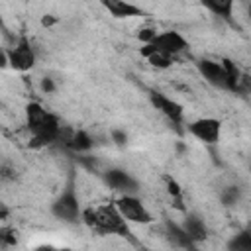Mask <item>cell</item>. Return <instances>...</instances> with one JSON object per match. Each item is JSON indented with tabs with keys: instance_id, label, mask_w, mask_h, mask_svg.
I'll list each match as a JSON object with an SVG mask.
<instances>
[{
	"instance_id": "6da1fadb",
	"label": "cell",
	"mask_w": 251,
	"mask_h": 251,
	"mask_svg": "<svg viewBox=\"0 0 251 251\" xmlns=\"http://www.w3.org/2000/svg\"><path fill=\"white\" fill-rule=\"evenodd\" d=\"M82 222L90 231L98 235H116V237L129 241L131 245H137V239L129 227V222L120 214L116 202L84 208Z\"/></svg>"
},
{
	"instance_id": "7a4b0ae2",
	"label": "cell",
	"mask_w": 251,
	"mask_h": 251,
	"mask_svg": "<svg viewBox=\"0 0 251 251\" xmlns=\"http://www.w3.org/2000/svg\"><path fill=\"white\" fill-rule=\"evenodd\" d=\"M25 126L31 135V145L35 147L61 141L65 131V127L61 126V120L39 102L25 104Z\"/></svg>"
},
{
	"instance_id": "3957f363",
	"label": "cell",
	"mask_w": 251,
	"mask_h": 251,
	"mask_svg": "<svg viewBox=\"0 0 251 251\" xmlns=\"http://www.w3.org/2000/svg\"><path fill=\"white\" fill-rule=\"evenodd\" d=\"M78 184H76V167L73 165L69 169L67 180L61 188V192L55 196V200L49 206V212L53 218H57L63 224H78L82 222V206L78 196Z\"/></svg>"
},
{
	"instance_id": "277c9868",
	"label": "cell",
	"mask_w": 251,
	"mask_h": 251,
	"mask_svg": "<svg viewBox=\"0 0 251 251\" xmlns=\"http://www.w3.org/2000/svg\"><path fill=\"white\" fill-rule=\"evenodd\" d=\"M6 53H8V61H10V67L14 71H20V73H27L33 69L35 65V49L29 41V37L25 33H22L16 43L12 47H4Z\"/></svg>"
},
{
	"instance_id": "5b68a950",
	"label": "cell",
	"mask_w": 251,
	"mask_h": 251,
	"mask_svg": "<svg viewBox=\"0 0 251 251\" xmlns=\"http://www.w3.org/2000/svg\"><path fill=\"white\" fill-rule=\"evenodd\" d=\"M116 206H118L120 214H122L129 224H141V226L153 224V214L147 210V206L143 204V200H141L137 194H124V196H118Z\"/></svg>"
},
{
	"instance_id": "8992f818",
	"label": "cell",
	"mask_w": 251,
	"mask_h": 251,
	"mask_svg": "<svg viewBox=\"0 0 251 251\" xmlns=\"http://www.w3.org/2000/svg\"><path fill=\"white\" fill-rule=\"evenodd\" d=\"M102 182L118 192L120 196L124 194H137L139 192V180L126 169H120V167H112V169H106L102 173Z\"/></svg>"
},
{
	"instance_id": "52a82bcc",
	"label": "cell",
	"mask_w": 251,
	"mask_h": 251,
	"mask_svg": "<svg viewBox=\"0 0 251 251\" xmlns=\"http://www.w3.org/2000/svg\"><path fill=\"white\" fill-rule=\"evenodd\" d=\"M186 131L204 145H218L222 137V122L218 118H198L186 124Z\"/></svg>"
},
{
	"instance_id": "ba28073f",
	"label": "cell",
	"mask_w": 251,
	"mask_h": 251,
	"mask_svg": "<svg viewBox=\"0 0 251 251\" xmlns=\"http://www.w3.org/2000/svg\"><path fill=\"white\" fill-rule=\"evenodd\" d=\"M149 102H151V106H153L163 118H167L173 126H180V124H182V120H184V108H182V104L176 102L175 98L167 96V94L161 92V90H151V92H149Z\"/></svg>"
},
{
	"instance_id": "9c48e42d",
	"label": "cell",
	"mask_w": 251,
	"mask_h": 251,
	"mask_svg": "<svg viewBox=\"0 0 251 251\" xmlns=\"http://www.w3.org/2000/svg\"><path fill=\"white\" fill-rule=\"evenodd\" d=\"M196 69L200 73V76L214 88L218 90H227L229 92V80L226 75V69L222 65V61H214V59H198Z\"/></svg>"
},
{
	"instance_id": "30bf717a",
	"label": "cell",
	"mask_w": 251,
	"mask_h": 251,
	"mask_svg": "<svg viewBox=\"0 0 251 251\" xmlns=\"http://www.w3.org/2000/svg\"><path fill=\"white\" fill-rule=\"evenodd\" d=\"M151 45H153L155 49L163 51V53L173 55V57H176V55H180V53H184V51L188 49V41H186V37H184L180 31H176V29H165V31H159V35L153 39Z\"/></svg>"
},
{
	"instance_id": "8fae6325",
	"label": "cell",
	"mask_w": 251,
	"mask_h": 251,
	"mask_svg": "<svg viewBox=\"0 0 251 251\" xmlns=\"http://www.w3.org/2000/svg\"><path fill=\"white\" fill-rule=\"evenodd\" d=\"M165 237H167V241L173 245V247H176V249H182V251H192L194 247H196V243L188 237V233L184 231V227H182V224H176V222H173V220H165Z\"/></svg>"
},
{
	"instance_id": "7c38bea8",
	"label": "cell",
	"mask_w": 251,
	"mask_h": 251,
	"mask_svg": "<svg viewBox=\"0 0 251 251\" xmlns=\"http://www.w3.org/2000/svg\"><path fill=\"white\" fill-rule=\"evenodd\" d=\"M182 227H184V231L188 233V237H190L196 245L208 239V226H206V222H204L198 214H194V212H184Z\"/></svg>"
},
{
	"instance_id": "4fadbf2b",
	"label": "cell",
	"mask_w": 251,
	"mask_h": 251,
	"mask_svg": "<svg viewBox=\"0 0 251 251\" xmlns=\"http://www.w3.org/2000/svg\"><path fill=\"white\" fill-rule=\"evenodd\" d=\"M139 53H141V57L149 63V67L159 69V71L171 69V67L175 65V61H176V57H173V55H169V53H163V51L155 49L151 43H149V45H141V47H139Z\"/></svg>"
},
{
	"instance_id": "5bb4252c",
	"label": "cell",
	"mask_w": 251,
	"mask_h": 251,
	"mask_svg": "<svg viewBox=\"0 0 251 251\" xmlns=\"http://www.w3.org/2000/svg\"><path fill=\"white\" fill-rule=\"evenodd\" d=\"M65 147L75 155H88L94 147V137L86 129H75L73 135L65 141Z\"/></svg>"
},
{
	"instance_id": "9a60e30c",
	"label": "cell",
	"mask_w": 251,
	"mask_h": 251,
	"mask_svg": "<svg viewBox=\"0 0 251 251\" xmlns=\"http://www.w3.org/2000/svg\"><path fill=\"white\" fill-rule=\"evenodd\" d=\"M102 8L106 12H110V16L114 18H133V16H143L145 12L131 4V2H126V0H102Z\"/></svg>"
},
{
	"instance_id": "2e32d148",
	"label": "cell",
	"mask_w": 251,
	"mask_h": 251,
	"mask_svg": "<svg viewBox=\"0 0 251 251\" xmlns=\"http://www.w3.org/2000/svg\"><path fill=\"white\" fill-rule=\"evenodd\" d=\"M202 6L216 18L227 22V24H233V8H235V2L233 0H204Z\"/></svg>"
},
{
	"instance_id": "e0dca14e",
	"label": "cell",
	"mask_w": 251,
	"mask_h": 251,
	"mask_svg": "<svg viewBox=\"0 0 251 251\" xmlns=\"http://www.w3.org/2000/svg\"><path fill=\"white\" fill-rule=\"evenodd\" d=\"M163 182H165V190L173 202V206L178 210V212H186L184 208V198H182V186L178 184L176 178H173L171 175H163Z\"/></svg>"
},
{
	"instance_id": "ac0fdd59",
	"label": "cell",
	"mask_w": 251,
	"mask_h": 251,
	"mask_svg": "<svg viewBox=\"0 0 251 251\" xmlns=\"http://www.w3.org/2000/svg\"><path fill=\"white\" fill-rule=\"evenodd\" d=\"M226 251H251V233L245 227L237 229L226 241Z\"/></svg>"
},
{
	"instance_id": "d6986e66",
	"label": "cell",
	"mask_w": 251,
	"mask_h": 251,
	"mask_svg": "<svg viewBox=\"0 0 251 251\" xmlns=\"http://www.w3.org/2000/svg\"><path fill=\"white\" fill-rule=\"evenodd\" d=\"M222 61V65H224V69H226V75H227V80H229V92H241V78H243V73L239 71V67L231 61V59H227V57H224V59H220Z\"/></svg>"
},
{
	"instance_id": "ffe728a7",
	"label": "cell",
	"mask_w": 251,
	"mask_h": 251,
	"mask_svg": "<svg viewBox=\"0 0 251 251\" xmlns=\"http://www.w3.org/2000/svg\"><path fill=\"white\" fill-rule=\"evenodd\" d=\"M220 202L226 206V208H233L241 202V188L235 186V184H229V186H224L220 190Z\"/></svg>"
},
{
	"instance_id": "44dd1931",
	"label": "cell",
	"mask_w": 251,
	"mask_h": 251,
	"mask_svg": "<svg viewBox=\"0 0 251 251\" xmlns=\"http://www.w3.org/2000/svg\"><path fill=\"white\" fill-rule=\"evenodd\" d=\"M18 241H20V231L16 227H12V226H2V229H0V245L4 249H8V247H16Z\"/></svg>"
},
{
	"instance_id": "7402d4cb",
	"label": "cell",
	"mask_w": 251,
	"mask_h": 251,
	"mask_svg": "<svg viewBox=\"0 0 251 251\" xmlns=\"http://www.w3.org/2000/svg\"><path fill=\"white\" fill-rule=\"evenodd\" d=\"M159 35V29L153 27V25H145V27H139L137 29V39L141 41V45H149L153 43V39Z\"/></svg>"
},
{
	"instance_id": "603a6c76",
	"label": "cell",
	"mask_w": 251,
	"mask_h": 251,
	"mask_svg": "<svg viewBox=\"0 0 251 251\" xmlns=\"http://www.w3.org/2000/svg\"><path fill=\"white\" fill-rule=\"evenodd\" d=\"M39 88H41L43 94H55L57 92V82L51 76H43L41 82H39Z\"/></svg>"
},
{
	"instance_id": "cb8c5ba5",
	"label": "cell",
	"mask_w": 251,
	"mask_h": 251,
	"mask_svg": "<svg viewBox=\"0 0 251 251\" xmlns=\"http://www.w3.org/2000/svg\"><path fill=\"white\" fill-rule=\"evenodd\" d=\"M110 137H112V141H114L118 147H122V145H126V143H127V133H126L124 129L114 127V129L110 131Z\"/></svg>"
},
{
	"instance_id": "d4e9b609",
	"label": "cell",
	"mask_w": 251,
	"mask_h": 251,
	"mask_svg": "<svg viewBox=\"0 0 251 251\" xmlns=\"http://www.w3.org/2000/svg\"><path fill=\"white\" fill-rule=\"evenodd\" d=\"M2 180H16V169H12L6 161L2 163Z\"/></svg>"
},
{
	"instance_id": "484cf974",
	"label": "cell",
	"mask_w": 251,
	"mask_h": 251,
	"mask_svg": "<svg viewBox=\"0 0 251 251\" xmlns=\"http://www.w3.org/2000/svg\"><path fill=\"white\" fill-rule=\"evenodd\" d=\"M55 24H57V18H55L53 14H47V16L41 18V25H45V27H51V25H55Z\"/></svg>"
},
{
	"instance_id": "4316f807",
	"label": "cell",
	"mask_w": 251,
	"mask_h": 251,
	"mask_svg": "<svg viewBox=\"0 0 251 251\" xmlns=\"http://www.w3.org/2000/svg\"><path fill=\"white\" fill-rule=\"evenodd\" d=\"M31 251H59V247H55V245H51V243H41V245L33 247Z\"/></svg>"
},
{
	"instance_id": "83f0119b",
	"label": "cell",
	"mask_w": 251,
	"mask_h": 251,
	"mask_svg": "<svg viewBox=\"0 0 251 251\" xmlns=\"http://www.w3.org/2000/svg\"><path fill=\"white\" fill-rule=\"evenodd\" d=\"M0 220H2V222L8 220V208H6V206H2V210H0Z\"/></svg>"
},
{
	"instance_id": "f1b7e54d",
	"label": "cell",
	"mask_w": 251,
	"mask_h": 251,
	"mask_svg": "<svg viewBox=\"0 0 251 251\" xmlns=\"http://www.w3.org/2000/svg\"><path fill=\"white\" fill-rule=\"evenodd\" d=\"M243 227H245V229H247V231H249V233H251V220H249V222H247V224H245V226H243Z\"/></svg>"
},
{
	"instance_id": "f546056e",
	"label": "cell",
	"mask_w": 251,
	"mask_h": 251,
	"mask_svg": "<svg viewBox=\"0 0 251 251\" xmlns=\"http://www.w3.org/2000/svg\"><path fill=\"white\" fill-rule=\"evenodd\" d=\"M247 18H249V20H251V2H249V4H247Z\"/></svg>"
},
{
	"instance_id": "4dcf8cb0",
	"label": "cell",
	"mask_w": 251,
	"mask_h": 251,
	"mask_svg": "<svg viewBox=\"0 0 251 251\" xmlns=\"http://www.w3.org/2000/svg\"><path fill=\"white\" fill-rule=\"evenodd\" d=\"M59 251H73L71 247H59Z\"/></svg>"
},
{
	"instance_id": "1f68e13d",
	"label": "cell",
	"mask_w": 251,
	"mask_h": 251,
	"mask_svg": "<svg viewBox=\"0 0 251 251\" xmlns=\"http://www.w3.org/2000/svg\"><path fill=\"white\" fill-rule=\"evenodd\" d=\"M192 251H202V249H198V247H194V249H192Z\"/></svg>"
}]
</instances>
